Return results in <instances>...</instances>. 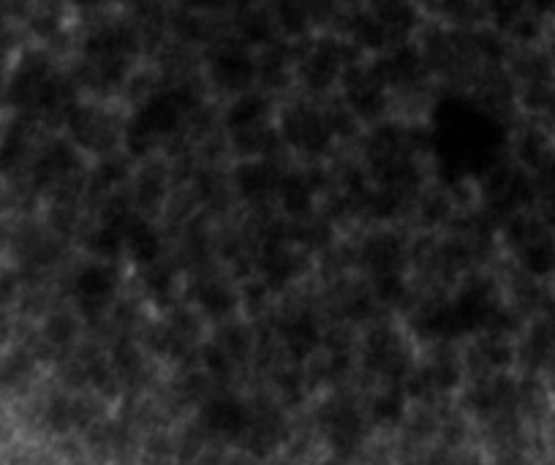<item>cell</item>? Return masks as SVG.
<instances>
[{"instance_id": "obj_4", "label": "cell", "mask_w": 555, "mask_h": 465, "mask_svg": "<svg viewBox=\"0 0 555 465\" xmlns=\"http://www.w3.org/2000/svg\"><path fill=\"white\" fill-rule=\"evenodd\" d=\"M234 180H237V188H240L243 196H248V199H264L267 194L278 191L281 175L270 164H264V161H251V164H243L237 169Z\"/></svg>"}, {"instance_id": "obj_8", "label": "cell", "mask_w": 555, "mask_h": 465, "mask_svg": "<svg viewBox=\"0 0 555 465\" xmlns=\"http://www.w3.org/2000/svg\"><path fill=\"white\" fill-rule=\"evenodd\" d=\"M278 194H281V204L286 213L302 215L308 213L313 196V183L308 175H286L278 183Z\"/></svg>"}, {"instance_id": "obj_9", "label": "cell", "mask_w": 555, "mask_h": 465, "mask_svg": "<svg viewBox=\"0 0 555 465\" xmlns=\"http://www.w3.org/2000/svg\"><path fill=\"white\" fill-rule=\"evenodd\" d=\"M349 101L365 117H376L384 109V96L373 77H349Z\"/></svg>"}, {"instance_id": "obj_1", "label": "cell", "mask_w": 555, "mask_h": 465, "mask_svg": "<svg viewBox=\"0 0 555 465\" xmlns=\"http://www.w3.org/2000/svg\"><path fill=\"white\" fill-rule=\"evenodd\" d=\"M283 136L286 142L308 155H319L330 147V126L327 120L311 109H292L283 117Z\"/></svg>"}, {"instance_id": "obj_6", "label": "cell", "mask_w": 555, "mask_h": 465, "mask_svg": "<svg viewBox=\"0 0 555 465\" xmlns=\"http://www.w3.org/2000/svg\"><path fill=\"white\" fill-rule=\"evenodd\" d=\"M123 243H126L128 253H131L139 264L156 262L158 251H161L156 229H153V226H147L145 221H137V218H131V221H128L126 234H123Z\"/></svg>"}, {"instance_id": "obj_15", "label": "cell", "mask_w": 555, "mask_h": 465, "mask_svg": "<svg viewBox=\"0 0 555 465\" xmlns=\"http://www.w3.org/2000/svg\"><path fill=\"white\" fill-rule=\"evenodd\" d=\"M120 177H123V164L115 161V158H109V161H104V164L98 166L96 185L98 188H109V185L117 183Z\"/></svg>"}, {"instance_id": "obj_10", "label": "cell", "mask_w": 555, "mask_h": 465, "mask_svg": "<svg viewBox=\"0 0 555 465\" xmlns=\"http://www.w3.org/2000/svg\"><path fill=\"white\" fill-rule=\"evenodd\" d=\"M264 115H267V101L259 96H245L229 109V126L237 131L256 128L264 120Z\"/></svg>"}, {"instance_id": "obj_2", "label": "cell", "mask_w": 555, "mask_h": 465, "mask_svg": "<svg viewBox=\"0 0 555 465\" xmlns=\"http://www.w3.org/2000/svg\"><path fill=\"white\" fill-rule=\"evenodd\" d=\"M406 259V251L395 234H376L373 240L365 243L362 248V264L368 267L376 278L379 275H390V272H400V264Z\"/></svg>"}, {"instance_id": "obj_14", "label": "cell", "mask_w": 555, "mask_h": 465, "mask_svg": "<svg viewBox=\"0 0 555 465\" xmlns=\"http://www.w3.org/2000/svg\"><path fill=\"white\" fill-rule=\"evenodd\" d=\"M164 194V180L161 175H145L139 183V204H156Z\"/></svg>"}, {"instance_id": "obj_11", "label": "cell", "mask_w": 555, "mask_h": 465, "mask_svg": "<svg viewBox=\"0 0 555 465\" xmlns=\"http://www.w3.org/2000/svg\"><path fill=\"white\" fill-rule=\"evenodd\" d=\"M286 340H289V349L302 357V354H308V351L316 346V340H319V332H316V324H313L308 316H300V319L292 321V327L286 332Z\"/></svg>"}, {"instance_id": "obj_13", "label": "cell", "mask_w": 555, "mask_h": 465, "mask_svg": "<svg viewBox=\"0 0 555 465\" xmlns=\"http://www.w3.org/2000/svg\"><path fill=\"white\" fill-rule=\"evenodd\" d=\"M199 302L205 305V310L215 313V316H221V313H226L234 305L232 294L224 286H218V283H205L199 289Z\"/></svg>"}, {"instance_id": "obj_5", "label": "cell", "mask_w": 555, "mask_h": 465, "mask_svg": "<svg viewBox=\"0 0 555 465\" xmlns=\"http://www.w3.org/2000/svg\"><path fill=\"white\" fill-rule=\"evenodd\" d=\"M112 291H115V275L107 267H90L77 278L79 302H85L93 310L107 305Z\"/></svg>"}, {"instance_id": "obj_7", "label": "cell", "mask_w": 555, "mask_h": 465, "mask_svg": "<svg viewBox=\"0 0 555 465\" xmlns=\"http://www.w3.org/2000/svg\"><path fill=\"white\" fill-rule=\"evenodd\" d=\"M262 272L270 286H283L297 275V259L281 243H270L262 256Z\"/></svg>"}, {"instance_id": "obj_3", "label": "cell", "mask_w": 555, "mask_h": 465, "mask_svg": "<svg viewBox=\"0 0 555 465\" xmlns=\"http://www.w3.org/2000/svg\"><path fill=\"white\" fill-rule=\"evenodd\" d=\"M71 131H74V136L82 145L88 147V150H96V153L109 150L117 139L115 126L109 123L107 117L101 115V112H90V109H79L74 120H71Z\"/></svg>"}, {"instance_id": "obj_12", "label": "cell", "mask_w": 555, "mask_h": 465, "mask_svg": "<svg viewBox=\"0 0 555 465\" xmlns=\"http://www.w3.org/2000/svg\"><path fill=\"white\" fill-rule=\"evenodd\" d=\"M207 419H210V425H213L215 430H221V433H237V430L245 425L243 408L237 406V403H229V400L215 403V406L210 408Z\"/></svg>"}]
</instances>
